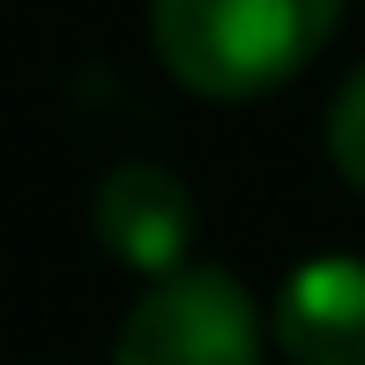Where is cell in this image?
I'll return each instance as SVG.
<instances>
[{
    "mask_svg": "<svg viewBox=\"0 0 365 365\" xmlns=\"http://www.w3.org/2000/svg\"><path fill=\"white\" fill-rule=\"evenodd\" d=\"M97 239L112 261L142 276H179V254L194 239V202L164 164H112L97 187Z\"/></svg>",
    "mask_w": 365,
    "mask_h": 365,
    "instance_id": "obj_3",
    "label": "cell"
},
{
    "mask_svg": "<svg viewBox=\"0 0 365 365\" xmlns=\"http://www.w3.org/2000/svg\"><path fill=\"white\" fill-rule=\"evenodd\" d=\"M157 60L202 97H261L298 75L328 38V0H164L149 15Z\"/></svg>",
    "mask_w": 365,
    "mask_h": 365,
    "instance_id": "obj_1",
    "label": "cell"
},
{
    "mask_svg": "<svg viewBox=\"0 0 365 365\" xmlns=\"http://www.w3.org/2000/svg\"><path fill=\"white\" fill-rule=\"evenodd\" d=\"M112 365H261V321L224 269H179L135 298Z\"/></svg>",
    "mask_w": 365,
    "mask_h": 365,
    "instance_id": "obj_2",
    "label": "cell"
},
{
    "mask_svg": "<svg viewBox=\"0 0 365 365\" xmlns=\"http://www.w3.org/2000/svg\"><path fill=\"white\" fill-rule=\"evenodd\" d=\"M276 343L291 365H365V261H298L276 298Z\"/></svg>",
    "mask_w": 365,
    "mask_h": 365,
    "instance_id": "obj_4",
    "label": "cell"
},
{
    "mask_svg": "<svg viewBox=\"0 0 365 365\" xmlns=\"http://www.w3.org/2000/svg\"><path fill=\"white\" fill-rule=\"evenodd\" d=\"M328 157H336V172L365 194V68L336 90V112H328Z\"/></svg>",
    "mask_w": 365,
    "mask_h": 365,
    "instance_id": "obj_5",
    "label": "cell"
}]
</instances>
